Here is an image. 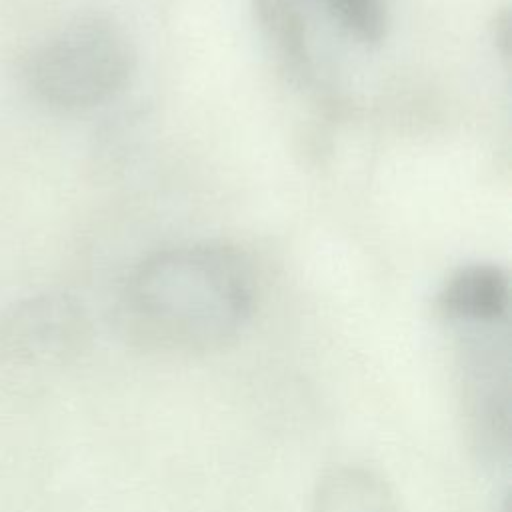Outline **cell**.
Wrapping results in <instances>:
<instances>
[{"mask_svg": "<svg viewBox=\"0 0 512 512\" xmlns=\"http://www.w3.org/2000/svg\"><path fill=\"white\" fill-rule=\"evenodd\" d=\"M134 64L126 30L108 16L84 14L34 46L24 78L40 104L56 112H86L122 92Z\"/></svg>", "mask_w": 512, "mask_h": 512, "instance_id": "cell-2", "label": "cell"}, {"mask_svg": "<svg viewBox=\"0 0 512 512\" xmlns=\"http://www.w3.org/2000/svg\"><path fill=\"white\" fill-rule=\"evenodd\" d=\"M256 20L284 64L298 76L308 72L306 24L298 0H252Z\"/></svg>", "mask_w": 512, "mask_h": 512, "instance_id": "cell-7", "label": "cell"}, {"mask_svg": "<svg viewBox=\"0 0 512 512\" xmlns=\"http://www.w3.org/2000/svg\"><path fill=\"white\" fill-rule=\"evenodd\" d=\"M458 386L466 428L478 456L506 464L510 456L508 324L458 328Z\"/></svg>", "mask_w": 512, "mask_h": 512, "instance_id": "cell-3", "label": "cell"}, {"mask_svg": "<svg viewBox=\"0 0 512 512\" xmlns=\"http://www.w3.org/2000/svg\"><path fill=\"white\" fill-rule=\"evenodd\" d=\"M436 304L442 318L454 328L508 324V274L490 262L464 264L446 278Z\"/></svg>", "mask_w": 512, "mask_h": 512, "instance_id": "cell-5", "label": "cell"}, {"mask_svg": "<svg viewBox=\"0 0 512 512\" xmlns=\"http://www.w3.org/2000/svg\"><path fill=\"white\" fill-rule=\"evenodd\" d=\"M332 20L356 42L380 44L388 28L386 0H322Z\"/></svg>", "mask_w": 512, "mask_h": 512, "instance_id": "cell-8", "label": "cell"}, {"mask_svg": "<svg viewBox=\"0 0 512 512\" xmlns=\"http://www.w3.org/2000/svg\"><path fill=\"white\" fill-rule=\"evenodd\" d=\"M254 310L246 258L220 242L158 250L128 276L122 312L130 330L152 344L204 352L232 342Z\"/></svg>", "mask_w": 512, "mask_h": 512, "instance_id": "cell-1", "label": "cell"}, {"mask_svg": "<svg viewBox=\"0 0 512 512\" xmlns=\"http://www.w3.org/2000/svg\"><path fill=\"white\" fill-rule=\"evenodd\" d=\"M312 512H400L388 482L366 466H334L316 486Z\"/></svg>", "mask_w": 512, "mask_h": 512, "instance_id": "cell-6", "label": "cell"}, {"mask_svg": "<svg viewBox=\"0 0 512 512\" xmlns=\"http://www.w3.org/2000/svg\"><path fill=\"white\" fill-rule=\"evenodd\" d=\"M90 320L80 300L66 292H36L0 314V350L18 364H60L84 350Z\"/></svg>", "mask_w": 512, "mask_h": 512, "instance_id": "cell-4", "label": "cell"}]
</instances>
